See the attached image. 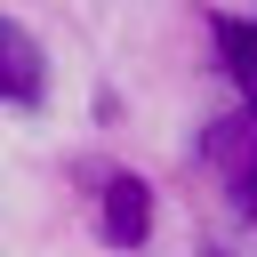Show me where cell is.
Listing matches in <instances>:
<instances>
[{
    "label": "cell",
    "instance_id": "obj_2",
    "mask_svg": "<svg viewBox=\"0 0 257 257\" xmlns=\"http://www.w3.org/2000/svg\"><path fill=\"white\" fill-rule=\"evenodd\" d=\"M96 233L112 241V249H145V233H153V193H145V177H104V201H96Z\"/></svg>",
    "mask_w": 257,
    "mask_h": 257
},
{
    "label": "cell",
    "instance_id": "obj_1",
    "mask_svg": "<svg viewBox=\"0 0 257 257\" xmlns=\"http://www.w3.org/2000/svg\"><path fill=\"white\" fill-rule=\"evenodd\" d=\"M201 153H209V161L225 169V185H233V193H241V209L257 217V96H249V104H241L233 120H217Z\"/></svg>",
    "mask_w": 257,
    "mask_h": 257
},
{
    "label": "cell",
    "instance_id": "obj_3",
    "mask_svg": "<svg viewBox=\"0 0 257 257\" xmlns=\"http://www.w3.org/2000/svg\"><path fill=\"white\" fill-rule=\"evenodd\" d=\"M40 88H48L40 40H32L24 24H8V16H0V104H40Z\"/></svg>",
    "mask_w": 257,
    "mask_h": 257
},
{
    "label": "cell",
    "instance_id": "obj_4",
    "mask_svg": "<svg viewBox=\"0 0 257 257\" xmlns=\"http://www.w3.org/2000/svg\"><path fill=\"white\" fill-rule=\"evenodd\" d=\"M217 56H225V72L257 96V24H249V16H217Z\"/></svg>",
    "mask_w": 257,
    "mask_h": 257
}]
</instances>
